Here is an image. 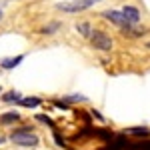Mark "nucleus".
I'll list each match as a JSON object with an SVG mask.
<instances>
[{
    "instance_id": "obj_1",
    "label": "nucleus",
    "mask_w": 150,
    "mask_h": 150,
    "mask_svg": "<svg viewBox=\"0 0 150 150\" xmlns=\"http://www.w3.org/2000/svg\"><path fill=\"white\" fill-rule=\"evenodd\" d=\"M10 138L14 144H20V146H36L38 144V136L32 134L30 130H16L10 134Z\"/></svg>"
},
{
    "instance_id": "obj_2",
    "label": "nucleus",
    "mask_w": 150,
    "mask_h": 150,
    "mask_svg": "<svg viewBox=\"0 0 150 150\" xmlns=\"http://www.w3.org/2000/svg\"><path fill=\"white\" fill-rule=\"evenodd\" d=\"M90 40H92V46L98 48V50H110V48H112V40H110V36H106L104 32L94 30L92 36H90Z\"/></svg>"
},
{
    "instance_id": "obj_3",
    "label": "nucleus",
    "mask_w": 150,
    "mask_h": 150,
    "mask_svg": "<svg viewBox=\"0 0 150 150\" xmlns=\"http://www.w3.org/2000/svg\"><path fill=\"white\" fill-rule=\"evenodd\" d=\"M90 4H92V0H74V2H60L58 8L62 12H80L88 8Z\"/></svg>"
},
{
    "instance_id": "obj_4",
    "label": "nucleus",
    "mask_w": 150,
    "mask_h": 150,
    "mask_svg": "<svg viewBox=\"0 0 150 150\" xmlns=\"http://www.w3.org/2000/svg\"><path fill=\"white\" fill-rule=\"evenodd\" d=\"M104 16H106L110 22H114L116 26H120V28H128V26H130V22H128L126 18H124V14H122V12L108 10V12H104Z\"/></svg>"
},
{
    "instance_id": "obj_5",
    "label": "nucleus",
    "mask_w": 150,
    "mask_h": 150,
    "mask_svg": "<svg viewBox=\"0 0 150 150\" xmlns=\"http://www.w3.org/2000/svg\"><path fill=\"white\" fill-rule=\"evenodd\" d=\"M122 14H124V18H126L130 24H136L140 20V12H138V8H134V6H124Z\"/></svg>"
},
{
    "instance_id": "obj_6",
    "label": "nucleus",
    "mask_w": 150,
    "mask_h": 150,
    "mask_svg": "<svg viewBox=\"0 0 150 150\" xmlns=\"http://www.w3.org/2000/svg\"><path fill=\"white\" fill-rule=\"evenodd\" d=\"M22 54H20V56H16V58H6V60H2V64H0V66H2V68H14V66H18V64H20V60H22Z\"/></svg>"
},
{
    "instance_id": "obj_7",
    "label": "nucleus",
    "mask_w": 150,
    "mask_h": 150,
    "mask_svg": "<svg viewBox=\"0 0 150 150\" xmlns=\"http://www.w3.org/2000/svg\"><path fill=\"white\" fill-rule=\"evenodd\" d=\"M20 116L16 114V112H8V114H2L0 116V122L2 124H8V122H14V120H18Z\"/></svg>"
},
{
    "instance_id": "obj_8",
    "label": "nucleus",
    "mask_w": 150,
    "mask_h": 150,
    "mask_svg": "<svg viewBox=\"0 0 150 150\" xmlns=\"http://www.w3.org/2000/svg\"><path fill=\"white\" fill-rule=\"evenodd\" d=\"M20 104H22V106H28V108H34V106L40 104V98H22Z\"/></svg>"
},
{
    "instance_id": "obj_9",
    "label": "nucleus",
    "mask_w": 150,
    "mask_h": 150,
    "mask_svg": "<svg viewBox=\"0 0 150 150\" xmlns=\"http://www.w3.org/2000/svg\"><path fill=\"white\" fill-rule=\"evenodd\" d=\"M4 100H6V102H20L22 98H20V94H18V92H14V90H12V92L4 94Z\"/></svg>"
},
{
    "instance_id": "obj_10",
    "label": "nucleus",
    "mask_w": 150,
    "mask_h": 150,
    "mask_svg": "<svg viewBox=\"0 0 150 150\" xmlns=\"http://www.w3.org/2000/svg\"><path fill=\"white\" fill-rule=\"evenodd\" d=\"M76 28H78V32H80L82 36H92V34H90V26H88V24H86V22L78 24Z\"/></svg>"
},
{
    "instance_id": "obj_11",
    "label": "nucleus",
    "mask_w": 150,
    "mask_h": 150,
    "mask_svg": "<svg viewBox=\"0 0 150 150\" xmlns=\"http://www.w3.org/2000/svg\"><path fill=\"white\" fill-rule=\"evenodd\" d=\"M128 132H132V134H148L146 128H132V130H128Z\"/></svg>"
},
{
    "instance_id": "obj_12",
    "label": "nucleus",
    "mask_w": 150,
    "mask_h": 150,
    "mask_svg": "<svg viewBox=\"0 0 150 150\" xmlns=\"http://www.w3.org/2000/svg\"><path fill=\"white\" fill-rule=\"evenodd\" d=\"M38 120H42V122H48V124H52V120L46 118V116H38Z\"/></svg>"
},
{
    "instance_id": "obj_13",
    "label": "nucleus",
    "mask_w": 150,
    "mask_h": 150,
    "mask_svg": "<svg viewBox=\"0 0 150 150\" xmlns=\"http://www.w3.org/2000/svg\"><path fill=\"white\" fill-rule=\"evenodd\" d=\"M2 142H4V136H0V144H2Z\"/></svg>"
},
{
    "instance_id": "obj_14",
    "label": "nucleus",
    "mask_w": 150,
    "mask_h": 150,
    "mask_svg": "<svg viewBox=\"0 0 150 150\" xmlns=\"http://www.w3.org/2000/svg\"><path fill=\"white\" fill-rule=\"evenodd\" d=\"M0 18H2V12H0Z\"/></svg>"
},
{
    "instance_id": "obj_15",
    "label": "nucleus",
    "mask_w": 150,
    "mask_h": 150,
    "mask_svg": "<svg viewBox=\"0 0 150 150\" xmlns=\"http://www.w3.org/2000/svg\"><path fill=\"white\" fill-rule=\"evenodd\" d=\"M148 48H150V42H148Z\"/></svg>"
},
{
    "instance_id": "obj_16",
    "label": "nucleus",
    "mask_w": 150,
    "mask_h": 150,
    "mask_svg": "<svg viewBox=\"0 0 150 150\" xmlns=\"http://www.w3.org/2000/svg\"><path fill=\"white\" fill-rule=\"evenodd\" d=\"M92 2H94V0H92Z\"/></svg>"
}]
</instances>
